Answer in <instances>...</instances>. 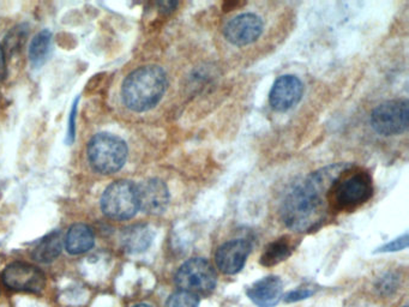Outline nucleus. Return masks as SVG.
I'll use <instances>...</instances> for the list:
<instances>
[{"label": "nucleus", "instance_id": "nucleus-1", "mask_svg": "<svg viewBox=\"0 0 409 307\" xmlns=\"http://www.w3.org/2000/svg\"><path fill=\"white\" fill-rule=\"evenodd\" d=\"M349 165L336 163L313 172L296 182L281 204V220L289 230L310 232L323 223L329 211L328 196L332 182Z\"/></svg>", "mask_w": 409, "mask_h": 307}, {"label": "nucleus", "instance_id": "nucleus-2", "mask_svg": "<svg viewBox=\"0 0 409 307\" xmlns=\"http://www.w3.org/2000/svg\"><path fill=\"white\" fill-rule=\"evenodd\" d=\"M168 87L163 69L156 65L142 66L126 77L122 83L124 105L134 112H146L161 101Z\"/></svg>", "mask_w": 409, "mask_h": 307}, {"label": "nucleus", "instance_id": "nucleus-3", "mask_svg": "<svg viewBox=\"0 0 409 307\" xmlns=\"http://www.w3.org/2000/svg\"><path fill=\"white\" fill-rule=\"evenodd\" d=\"M372 194V177L369 172L349 165L329 190V211H354L367 202Z\"/></svg>", "mask_w": 409, "mask_h": 307}, {"label": "nucleus", "instance_id": "nucleus-4", "mask_svg": "<svg viewBox=\"0 0 409 307\" xmlns=\"http://www.w3.org/2000/svg\"><path fill=\"white\" fill-rule=\"evenodd\" d=\"M87 158L95 172L103 175L117 173L125 165L127 146L114 134H95L87 146Z\"/></svg>", "mask_w": 409, "mask_h": 307}, {"label": "nucleus", "instance_id": "nucleus-5", "mask_svg": "<svg viewBox=\"0 0 409 307\" xmlns=\"http://www.w3.org/2000/svg\"><path fill=\"white\" fill-rule=\"evenodd\" d=\"M101 209L107 218L126 221L139 211L137 186L129 180H118L111 184L101 197Z\"/></svg>", "mask_w": 409, "mask_h": 307}, {"label": "nucleus", "instance_id": "nucleus-6", "mask_svg": "<svg viewBox=\"0 0 409 307\" xmlns=\"http://www.w3.org/2000/svg\"><path fill=\"white\" fill-rule=\"evenodd\" d=\"M175 281L180 291L196 295L207 294L216 287L218 275L207 259L191 258L177 270Z\"/></svg>", "mask_w": 409, "mask_h": 307}, {"label": "nucleus", "instance_id": "nucleus-7", "mask_svg": "<svg viewBox=\"0 0 409 307\" xmlns=\"http://www.w3.org/2000/svg\"><path fill=\"white\" fill-rule=\"evenodd\" d=\"M409 104L407 100L383 102L371 114V125L382 136H396L408 129Z\"/></svg>", "mask_w": 409, "mask_h": 307}, {"label": "nucleus", "instance_id": "nucleus-8", "mask_svg": "<svg viewBox=\"0 0 409 307\" xmlns=\"http://www.w3.org/2000/svg\"><path fill=\"white\" fill-rule=\"evenodd\" d=\"M1 280L13 291L39 294L46 287V276L39 268L27 263L16 262L5 268Z\"/></svg>", "mask_w": 409, "mask_h": 307}, {"label": "nucleus", "instance_id": "nucleus-9", "mask_svg": "<svg viewBox=\"0 0 409 307\" xmlns=\"http://www.w3.org/2000/svg\"><path fill=\"white\" fill-rule=\"evenodd\" d=\"M263 32V22L255 13H243L232 18L225 27V37L235 46L250 45Z\"/></svg>", "mask_w": 409, "mask_h": 307}, {"label": "nucleus", "instance_id": "nucleus-10", "mask_svg": "<svg viewBox=\"0 0 409 307\" xmlns=\"http://www.w3.org/2000/svg\"><path fill=\"white\" fill-rule=\"evenodd\" d=\"M137 196L139 209L146 214L160 215L170 204V191L160 179H146L138 184Z\"/></svg>", "mask_w": 409, "mask_h": 307}, {"label": "nucleus", "instance_id": "nucleus-11", "mask_svg": "<svg viewBox=\"0 0 409 307\" xmlns=\"http://www.w3.org/2000/svg\"><path fill=\"white\" fill-rule=\"evenodd\" d=\"M304 85L293 75H284L276 80L269 94V102L277 112H286L299 104Z\"/></svg>", "mask_w": 409, "mask_h": 307}, {"label": "nucleus", "instance_id": "nucleus-12", "mask_svg": "<svg viewBox=\"0 0 409 307\" xmlns=\"http://www.w3.org/2000/svg\"><path fill=\"white\" fill-rule=\"evenodd\" d=\"M251 245L244 239H235L223 244L216 251L215 262L220 271L226 275H234L243 269Z\"/></svg>", "mask_w": 409, "mask_h": 307}, {"label": "nucleus", "instance_id": "nucleus-13", "mask_svg": "<svg viewBox=\"0 0 409 307\" xmlns=\"http://www.w3.org/2000/svg\"><path fill=\"white\" fill-rule=\"evenodd\" d=\"M284 283L279 276H267L247 288L246 294L252 303L260 307H272L282 298Z\"/></svg>", "mask_w": 409, "mask_h": 307}, {"label": "nucleus", "instance_id": "nucleus-14", "mask_svg": "<svg viewBox=\"0 0 409 307\" xmlns=\"http://www.w3.org/2000/svg\"><path fill=\"white\" fill-rule=\"evenodd\" d=\"M120 239L126 252L137 255L149 249L154 240V232L146 225H134L122 230Z\"/></svg>", "mask_w": 409, "mask_h": 307}, {"label": "nucleus", "instance_id": "nucleus-15", "mask_svg": "<svg viewBox=\"0 0 409 307\" xmlns=\"http://www.w3.org/2000/svg\"><path fill=\"white\" fill-rule=\"evenodd\" d=\"M95 244L93 230L87 225L77 223L70 227L66 233L64 245L70 255H82L92 250Z\"/></svg>", "mask_w": 409, "mask_h": 307}, {"label": "nucleus", "instance_id": "nucleus-16", "mask_svg": "<svg viewBox=\"0 0 409 307\" xmlns=\"http://www.w3.org/2000/svg\"><path fill=\"white\" fill-rule=\"evenodd\" d=\"M293 251H294V244H293L292 238L281 237L264 249L263 255L260 257V264L264 267L277 265L279 263L284 262L292 255Z\"/></svg>", "mask_w": 409, "mask_h": 307}, {"label": "nucleus", "instance_id": "nucleus-17", "mask_svg": "<svg viewBox=\"0 0 409 307\" xmlns=\"http://www.w3.org/2000/svg\"><path fill=\"white\" fill-rule=\"evenodd\" d=\"M63 249V239L61 232L54 230L40 240L33 251V258L39 263H51L57 259Z\"/></svg>", "mask_w": 409, "mask_h": 307}, {"label": "nucleus", "instance_id": "nucleus-18", "mask_svg": "<svg viewBox=\"0 0 409 307\" xmlns=\"http://www.w3.org/2000/svg\"><path fill=\"white\" fill-rule=\"evenodd\" d=\"M51 44H52V32L47 29L37 32L33 37L29 47V61L34 66H41L47 61Z\"/></svg>", "mask_w": 409, "mask_h": 307}, {"label": "nucleus", "instance_id": "nucleus-19", "mask_svg": "<svg viewBox=\"0 0 409 307\" xmlns=\"http://www.w3.org/2000/svg\"><path fill=\"white\" fill-rule=\"evenodd\" d=\"M199 295L189 292L179 291L170 295L165 307H199Z\"/></svg>", "mask_w": 409, "mask_h": 307}, {"label": "nucleus", "instance_id": "nucleus-20", "mask_svg": "<svg viewBox=\"0 0 409 307\" xmlns=\"http://www.w3.org/2000/svg\"><path fill=\"white\" fill-rule=\"evenodd\" d=\"M408 246V234L405 233L401 238H397L391 243L385 244L384 246L379 247L376 252L388 253V252H396V251L405 250Z\"/></svg>", "mask_w": 409, "mask_h": 307}, {"label": "nucleus", "instance_id": "nucleus-21", "mask_svg": "<svg viewBox=\"0 0 409 307\" xmlns=\"http://www.w3.org/2000/svg\"><path fill=\"white\" fill-rule=\"evenodd\" d=\"M315 289H312V287H300L296 291L289 292L287 294L284 295V299L286 303H296V301H300V300L308 299L310 296L315 294Z\"/></svg>", "mask_w": 409, "mask_h": 307}, {"label": "nucleus", "instance_id": "nucleus-22", "mask_svg": "<svg viewBox=\"0 0 409 307\" xmlns=\"http://www.w3.org/2000/svg\"><path fill=\"white\" fill-rule=\"evenodd\" d=\"M76 109H77V106L75 104L73 109H71V113H70L69 117V130H68L69 143H73V137H75V119H76Z\"/></svg>", "mask_w": 409, "mask_h": 307}, {"label": "nucleus", "instance_id": "nucleus-23", "mask_svg": "<svg viewBox=\"0 0 409 307\" xmlns=\"http://www.w3.org/2000/svg\"><path fill=\"white\" fill-rule=\"evenodd\" d=\"M6 73V65H5L4 49L0 46V80H3Z\"/></svg>", "mask_w": 409, "mask_h": 307}, {"label": "nucleus", "instance_id": "nucleus-24", "mask_svg": "<svg viewBox=\"0 0 409 307\" xmlns=\"http://www.w3.org/2000/svg\"><path fill=\"white\" fill-rule=\"evenodd\" d=\"M132 307H153V306H150V305H148V303H137V305H134V306Z\"/></svg>", "mask_w": 409, "mask_h": 307}, {"label": "nucleus", "instance_id": "nucleus-25", "mask_svg": "<svg viewBox=\"0 0 409 307\" xmlns=\"http://www.w3.org/2000/svg\"><path fill=\"white\" fill-rule=\"evenodd\" d=\"M403 307H408V306H403Z\"/></svg>", "mask_w": 409, "mask_h": 307}]
</instances>
